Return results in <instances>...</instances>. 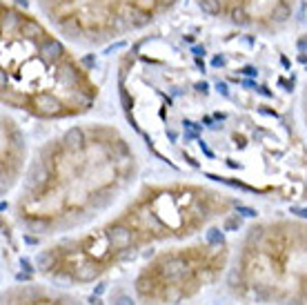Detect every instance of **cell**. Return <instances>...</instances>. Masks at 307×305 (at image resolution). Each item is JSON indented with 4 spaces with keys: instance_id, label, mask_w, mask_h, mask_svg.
Instances as JSON below:
<instances>
[{
    "instance_id": "6da1fadb",
    "label": "cell",
    "mask_w": 307,
    "mask_h": 305,
    "mask_svg": "<svg viewBox=\"0 0 307 305\" xmlns=\"http://www.w3.org/2000/svg\"><path fill=\"white\" fill-rule=\"evenodd\" d=\"M132 147L112 127H69L52 143L24 176L20 221L78 218L87 210H103L114 194L132 181Z\"/></svg>"
},
{
    "instance_id": "7a4b0ae2",
    "label": "cell",
    "mask_w": 307,
    "mask_h": 305,
    "mask_svg": "<svg viewBox=\"0 0 307 305\" xmlns=\"http://www.w3.org/2000/svg\"><path fill=\"white\" fill-rule=\"evenodd\" d=\"M0 87L7 107L40 118L89 112L98 98V85L56 29L7 3H3Z\"/></svg>"
},
{
    "instance_id": "3957f363",
    "label": "cell",
    "mask_w": 307,
    "mask_h": 305,
    "mask_svg": "<svg viewBox=\"0 0 307 305\" xmlns=\"http://www.w3.org/2000/svg\"><path fill=\"white\" fill-rule=\"evenodd\" d=\"M49 27L81 45H107L169 14L178 0H36Z\"/></svg>"
},
{
    "instance_id": "277c9868",
    "label": "cell",
    "mask_w": 307,
    "mask_h": 305,
    "mask_svg": "<svg viewBox=\"0 0 307 305\" xmlns=\"http://www.w3.org/2000/svg\"><path fill=\"white\" fill-rule=\"evenodd\" d=\"M196 5L220 22L259 34L285 29L296 11V0H196Z\"/></svg>"
},
{
    "instance_id": "5b68a950",
    "label": "cell",
    "mask_w": 307,
    "mask_h": 305,
    "mask_svg": "<svg viewBox=\"0 0 307 305\" xmlns=\"http://www.w3.org/2000/svg\"><path fill=\"white\" fill-rule=\"evenodd\" d=\"M185 261L181 259V256H167V259L163 261V265H161V274H163V278L167 281V283H178V281H183L185 278Z\"/></svg>"
},
{
    "instance_id": "8992f818",
    "label": "cell",
    "mask_w": 307,
    "mask_h": 305,
    "mask_svg": "<svg viewBox=\"0 0 307 305\" xmlns=\"http://www.w3.org/2000/svg\"><path fill=\"white\" fill-rule=\"evenodd\" d=\"M96 274H98V267L94 263H81L76 267V276L81 283H89V281H96Z\"/></svg>"
},
{
    "instance_id": "52a82bcc",
    "label": "cell",
    "mask_w": 307,
    "mask_h": 305,
    "mask_svg": "<svg viewBox=\"0 0 307 305\" xmlns=\"http://www.w3.org/2000/svg\"><path fill=\"white\" fill-rule=\"evenodd\" d=\"M38 267L40 270H52V267H56V254L54 252H42L38 254Z\"/></svg>"
},
{
    "instance_id": "ba28073f",
    "label": "cell",
    "mask_w": 307,
    "mask_h": 305,
    "mask_svg": "<svg viewBox=\"0 0 307 305\" xmlns=\"http://www.w3.org/2000/svg\"><path fill=\"white\" fill-rule=\"evenodd\" d=\"M116 305H134V301H132L130 296H120L118 301H116Z\"/></svg>"
},
{
    "instance_id": "9c48e42d",
    "label": "cell",
    "mask_w": 307,
    "mask_h": 305,
    "mask_svg": "<svg viewBox=\"0 0 307 305\" xmlns=\"http://www.w3.org/2000/svg\"><path fill=\"white\" fill-rule=\"evenodd\" d=\"M89 301H91V303H94V305H103V301H100V298H96V296H91V298H89Z\"/></svg>"
},
{
    "instance_id": "30bf717a",
    "label": "cell",
    "mask_w": 307,
    "mask_h": 305,
    "mask_svg": "<svg viewBox=\"0 0 307 305\" xmlns=\"http://www.w3.org/2000/svg\"><path fill=\"white\" fill-rule=\"evenodd\" d=\"M305 112H307V89H305Z\"/></svg>"
}]
</instances>
